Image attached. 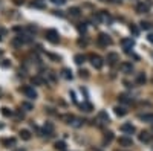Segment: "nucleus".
<instances>
[{"label":"nucleus","instance_id":"obj_1","mask_svg":"<svg viewBox=\"0 0 153 151\" xmlns=\"http://www.w3.org/2000/svg\"><path fill=\"white\" fill-rule=\"evenodd\" d=\"M89 60H91V63H92V66L95 69H101L103 66H104V60H103L100 55H97V54H91L89 55Z\"/></svg>","mask_w":153,"mask_h":151},{"label":"nucleus","instance_id":"obj_2","mask_svg":"<svg viewBox=\"0 0 153 151\" xmlns=\"http://www.w3.org/2000/svg\"><path fill=\"white\" fill-rule=\"evenodd\" d=\"M97 41H98L100 46L107 47V46H110V44H112V38L107 34H100V35H98V38H97Z\"/></svg>","mask_w":153,"mask_h":151},{"label":"nucleus","instance_id":"obj_3","mask_svg":"<svg viewBox=\"0 0 153 151\" xmlns=\"http://www.w3.org/2000/svg\"><path fill=\"white\" fill-rule=\"evenodd\" d=\"M95 23H101V21H107V20H110V15L107 14L106 11H100V12H97V15H93V19H92Z\"/></svg>","mask_w":153,"mask_h":151},{"label":"nucleus","instance_id":"obj_4","mask_svg":"<svg viewBox=\"0 0 153 151\" xmlns=\"http://www.w3.org/2000/svg\"><path fill=\"white\" fill-rule=\"evenodd\" d=\"M46 40L51 41V43H58L60 35H58V32L55 29H49V31H46Z\"/></svg>","mask_w":153,"mask_h":151},{"label":"nucleus","instance_id":"obj_5","mask_svg":"<svg viewBox=\"0 0 153 151\" xmlns=\"http://www.w3.org/2000/svg\"><path fill=\"white\" fill-rule=\"evenodd\" d=\"M121 46H123V49L127 52V54H130V49L135 46V41L132 38H123L121 40Z\"/></svg>","mask_w":153,"mask_h":151},{"label":"nucleus","instance_id":"obj_6","mask_svg":"<svg viewBox=\"0 0 153 151\" xmlns=\"http://www.w3.org/2000/svg\"><path fill=\"white\" fill-rule=\"evenodd\" d=\"M23 93L29 98V99H35V98H37V92H35L34 87H31V86H25L23 87Z\"/></svg>","mask_w":153,"mask_h":151},{"label":"nucleus","instance_id":"obj_7","mask_svg":"<svg viewBox=\"0 0 153 151\" xmlns=\"http://www.w3.org/2000/svg\"><path fill=\"white\" fill-rule=\"evenodd\" d=\"M116 61H119V55L115 54V52H109V54H107V63L110 66H113Z\"/></svg>","mask_w":153,"mask_h":151},{"label":"nucleus","instance_id":"obj_8","mask_svg":"<svg viewBox=\"0 0 153 151\" xmlns=\"http://www.w3.org/2000/svg\"><path fill=\"white\" fill-rule=\"evenodd\" d=\"M121 130H123V133H125V134H132V133H135V127L127 122V124H123V125H121Z\"/></svg>","mask_w":153,"mask_h":151},{"label":"nucleus","instance_id":"obj_9","mask_svg":"<svg viewBox=\"0 0 153 151\" xmlns=\"http://www.w3.org/2000/svg\"><path fill=\"white\" fill-rule=\"evenodd\" d=\"M148 3H144V2H141V3H138L136 5V11L139 12V14H146V12H148Z\"/></svg>","mask_w":153,"mask_h":151},{"label":"nucleus","instance_id":"obj_10","mask_svg":"<svg viewBox=\"0 0 153 151\" xmlns=\"http://www.w3.org/2000/svg\"><path fill=\"white\" fill-rule=\"evenodd\" d=\"M138 119H141L144 122H150L153 124V113H142V114H138Z\"/></svg>","mask_w":153,"mask_h":151},{"label":"nucleus","instance_id":"obj_11","mask_svg":"<svg viewBox=\"0 0 153 151\" xmlns=\"http://www.w3.org/2000/svg\"><path fill=\"white\" fill-rule=\"evenodd\" d=\"M119 145L121 146H132L133 145V140L130 139V137H125V136H123V137H119Z\"/></svg>","mask_w":153,"mask_h":151},{"label":"nucleus","instance_id":"obj_12","mask_svg":"<svg viewBox=\"0 0 153 151\" xmlns=\"http://www.w3.org/2000/svg\"><path fill=\"white\" fill-rule=\"evenodd\" d=\"M121 70H123L124 73H132V70H133V66H132V63H127V61H125V63H121Z\"/></svg>","mask_w":153,"mask_h":151},{"label":"nucleus","instance_id":"obj_13","mask_svg":"<svg viewBox=\"0 0 153 151\" xmlns=\"http://www.w3.org/2000/svg\"><path fill=\"white\" fill-rule=\"evenodd\" d=\"M139 140L144 142V144H148V142L152 140V134L148 131H142L141 134H139Z\"/></svg>","mask_w":153,"mask_h":151},{"label":"nucleus","instance_id":"obj_14","mask_svg":"<svg viewBox=\"0 0 153 151\" xmlns=\"http://www.w3.org/2000/svg\"><path fill=\"white\" fill-rule=\"evenodd\" d=\"M43 133H44V134H48V136H52V133H54V125H52L51 122H46V124H44Z\"/></svg>","mask_w":153,"mask_h":151},{"label":"nucleus","instance_id":"obj_15","mask_svg":"<svg viewBox=\"0 0 153 151\" xmlns=\"http://www.w3.org/2000/svg\"><path fill=\"white\" fill-rule=\"evenodd\" d=\"M118 99H119V102H123V104H130L132 102V99H130L125 93H121V95L118 96Z\"/></svg>","mask_w":153,"mask_h":151},{"label":"nucleus","instance_id":"obj_16","mask_svg":"<svg viewBox=\"0 0 153 151\" xmlns=\"http://www.w3.org/2000/svg\"><path fill=\"white\" fill-rule=\"evenodd\" d=\"M115 114L116 116H125V114H127V110H125L124 107H115Z\"/></svg>","mask_w":153,"mask_h":151},{"label":"nucleus","instance_id":"obj_17","mask_svg":"<svg viewBox=\"0 0 153 151\" xmlns=\"http://www.w3.org/2000/svg\"><path fill=\"white\" fill-rule=\"evenodd\" d=\"M3 145H5V146H14V145H15V139H14V137L3 139Z\"/></svg>","mask_w":153,"mask_h":151},{"label":"nucleus","instance_id":"obj_18","mask_svg":"<svg viewBox=\"0 0 153 151\" xmlns=\"http://www.w3.org/2000/svg\"><path fill=\"white\" fill-rule=\"evenodd\" d=\"M20 137H21L23 140H29V139H31V133H29L28 130H21V131H20Z\"/></svg>","mask_w":153,"mask_h":151},{"label":"nucleus","instance_id":"obj_19","mask_svg":"<svg viewBox=\"0 0 153 151\" xmlns=\"http://www.w3.org/2000/svg\"><path fill=\"white\" fill-rule=\"evenodd\" d=\"M69 15L70 17H80V8H70V9H69Z\"/></svg>","mask_w":153,"mask_h":151},{"label":"nucleus","instance_id":"obj_20","mask_svg":"<svg viewBox=\"0 0 153 151\" xmlns=\"http://www.w3.org/2000/svg\"><path fill=\"white\" fill-rule=\"evenodd\" d=\"M84 55H81V54H78V55H75V63L78 64V66H81L83 63H84Z\"/></svg>","mask_w":153,"mask_h":151},{"label":"nucleus","instance_id":"obj_21","mask_svg":"<svg viewBox=\"0 0 153 151\" xmlns=\"http://www.w3.org/2000/svg\"><path fill=\"white\" fill-rule=\"evenodd\" d=\"M2 114H3V116H6V118H9V116H12V110L8 108V107H3L2 108Z\"/></svg>","mask_w":153,"mask_h":151},{"label":"nucleus","instance_id":"obj_22","mask_svg":"<svg viewBox=\"0 0 153 151\" xmlns=\"http://www.w3.org/2000/svg\"><path fill=\"white\" fill-rule=\"evenodd\" d=\"M136 82H138V84H144V82H146V75H144V73H139L138 76H136Z\"/></svg>","mask_w":153,"mask_h":151},{"label":"nucleus","instance_id":"obj_23","mask_svg":"<svg viewBox=\"0 0 153 151\" xmlns=\"http://www.w3.org/2000/svg\"><path fill=\"white\" fill-rule=\"evenodd\" d=\"M63 78L72 79V72H70V70H67V69H64V70H63Z\"/></svg>","mask_w":153,"mask_h":151},{"label":"nucleus","instance_id":"obj_24","mask_svg":"<svg viewBox=\"0 0 153 151\" xmlns=\"http://www.w3.org/2000/svg\"><path fill=\"white\" fill-rule=\"evenodd\" d=\"M98 118L103 119L104 122H109V116H107V113H106V112H100V114H98Z\"/></svg>","mask_w":153,"mask_h":151},{"label":"nucleus","instance_id":"obj_25","mask_svg":"<svg viewBox=\"0 0 153 151\" xmlns=\"http://www.w3.org/2000/svg\"><path fill=\"white\" fill-rule=\"evenodd\" d=\"M55 148H57V150H60V151H64V150H66L64 142H57V144H55Z\"/></svg>","mask_w":153,"mask_h":151},{"label":"nucleus","instance_id":"obj_26","mask_svg":"<svg viewBox=\"0 0 153 151\" xmlns=\"http://www.w3.org/2000/svg\"><path fill=\"white\" fill-rule=\"evenodd\" d=\"M150 23L148 21H141V29H144V31H147V29H150Z\"/></svg>","mask_w":153,"mask_h":151},{"label":"nucleus","instance_id":"obj_27","mask_svg":"<svg viewBox=\"0 0 153 151\" xmlns=\"http://www.w3.org/2000/svg\"><path fill=\"white\" fill-rule=\"evenodd\" d=\"M21 108H25V110H32V104H29V102H21Z\"/></svg>","mask_w":153,"mask_h":151},{"label":"nucleus","instance_id":"obj_28","mask_svg":"<svg viewBox=\"0 0 153 151\" xmlns=\"http://www.w3.org/2000/svg\"><path fill=\"white\" fill-rule=\"evenodd\" d=\"M74 119H75V116H72V114H66L64 116V121H67V124H70V125L74 122Z\"/></svg>","mask_w":153,"mask_h":151},{"label":"nucleus","instance_id":"obj_29","mask_svg":"<svg viewBox=\"0 0 153 151\" xmlns=\"http://www.w3.org/2000/svg\"><path fill=\"white\" fill-rule=\"evenodd\" d=\"M32 82H34V84H43L44 81H43L40 76H34V78H32Z\"/></svg>","mask_w":153,"mask_h":151},{"label":"nucleus","instance_id":"obj_30","mask_svg":"<svg viewBox=\"0 0 153 151\" xmlns=\"http://www.w3.org/2000/svg\"><path fill=\"white\" fill-rule=\"evenodd\" d=\"M112 139H113V134H112V133H106V136H104V142H110Z\"/></svg>","mask_w":153,"mask_h":151},{"label":"nucleus","instance_id":"obj_31","mask_svg":"<svg viewBox=\"0 0 153 151\" xmlns=\"http://www.w3.org/2000/svg\"><path fill=\"white\" fill-rule=\"evenodd\" d=\"M81 122H83L81 119H76V118H75L74 122H72V125H74V127H81Z\"/></svg>","mask_w":153,"mask_h":151},{"label":"nucleus","instance_id":"obj_32","mask_svg":"<svg viewBox=\"0 0 153 151\" xmlns=\"http://www.w3.org/2000/svg\"><path fill=\"white\" fill-rule=\"evenodd\" d=\"M51 2L54 3V5H64V3H66V0H51Z\"/></svg>","mask_w":153,"mask_h":151},{"label":"nucleus","instance_id":"obj_33","mask_svg":"<svg viewBox=\"0 0 153 151\" xmlns=\"http://www.w3.org/2000/svg\"><path fill=\"white\" fill-rule=\"evenodd\" d=\"M5 35H6V29L5 28H0V40L5 38Z\"/></svg>","mask_w":153,"mask_h":151},{"label":"nucleus","instance_id":"obj_34","mask_svg":"<svg viewBox=\"0 0 153 151\" xmlns=\"http://www.w3.org/2000/svg\"><path fill=\"white\" fill-rule=\"evenodd\" d=\"M81 107L84 108V112H91V110H92V105L91 104H83Z\"/></svg>","mask_w":153,"mask_h":151},{"label":"nucleus","instance_id":"obj_35","mask_svg":"<svg viewBox=\"0 0 153 151\" xmlns=\"http://www.w3.org/2000/svg\"><path fill=\"white\" fill-rule=\"evenodd\" d=\"M32 6H35V8H44V5L42 2H35V0L32 2Z\"/></svg>","mask_w":153,"mask_h":151},{"label":"nucleus","instance_id":"obj_36","mask_svg":"<svg viewBox=\"0 0 153 151\" xmlns=\"http://www.w3.org/2000/svg\"><path fill=\"white\" fill-rule=\"evenodd\" d=\"M78 31H80V32H86V25H84V23H80V25H78Z\"/></svg>","mask_w":153,"mask_h":151},{"label":"nucleus","instance_id":"obj_37","mask_svg":"<svg viewBox=\"0 0 153 151\" xmlns=\"http://www.w3.org/2000/svg\"><path fill=\"white\" fill-rule=\"evenodd\" d=\"M130 32H133L135 35H138V28L135 25H132V26H130Z\"/></svg>","mask_w":153,"mask_h":151},{"label":"nucleus","instance_id":"obj_38","mask_svg":"<svg viewBox=\"0 0 153 151\" xmlns=\"http://www.w3.org/2000/svg\"><path fill=\"white\" fill-rule=\"evenodd\" d=\"M12 2H14V5L19 6V5H23V3H25V0H12Z\"/></svg>","mask_w":153,"mask_h":151},{"label":"nucleus","instance_id":"obj_39","mask_svg":"<svg viewBox=\"0 0 153 151\" xmlns=\"http://www.w3.org/2000/svg\"><path fill=\"white\" fill-rule=\"evenodd\" d=\"M147 40L153 44V34H148V35H147Z\"/></svg>","mask_w":153,"mask_h":151},{"label":"nucleus","instance_id":"obj_40","mask_svg":"<svg viewBox=\"0 0 153 151\" xmlns=\"http://www.w3.org/2000/svg\"><path fill=\"white\" fill-rule=\"evenodd\" d=\"M89 72H87V70H81V76H84V78H87L89 76V75H87Z\"/></svg>","mask_w":153,"mask_h":151},{"label":"nucleus","instance_id":"obj_41","mask_svg":"<svg viewBox=\"0 0 153 151\" xmlns=\"http://www.w3.org/2000/svg\"><path fill=\"white\" fill-rule=\"evenodd\" d=\"M17 118L23 119V118H25V114H23V112H17Z\"/></svg>","mask_w":153,"mask_h":151},{"label":"nucleus","instance_id":"obj_42","mask_svg":"<svg viewBox=\"0 0 153 151\" xmlns=\"http://www.w3.org/2000/svg\"><path fill=\"white\" fill-rule=\"evenodd\" d=\"M2 66H3V67H8V66H9V63H8V61L5 60V61H3V63H2Z\"/></svg>","mask_w":153,"mask_h":151},{"label":"nucleus","instance_id":"obj_43","mask_svg":"<svg viewBox=\"0 0 153 151\" xmlns=\"http://www.w3.org/2000/svg\"><path fill=\"white\" fill-rule=\"evenodd\" d=\"M101 2H113V0H101Z\"/></svg>","mask_w":153,"mask_h":151},{"label":"nucleus","instance_id":"obj_44","mask_svg":"<svg viewBox=\"0 0 153 151\" xmlns=\"http://www.w3.org/2000/svg\"><path fill=\"white\" fill-rule=\"evenodd\" d=\"M15 151H26V150H15Z\"/></svg>","mask_w":153,"mask_h":151},{"label":"nucleus","instance_id":"obj_45","mask_svg":"<svg viewBox=\"0 0 153 151\" xmlns=\"http://www.w3.org/2000/svg\"><path fill=\"white\" fill-rule=\"evenodd\" d=\"M35 2H42V0H35Z\"/></svg>","mask_w":153,"mask_h":151}]
</instances>
